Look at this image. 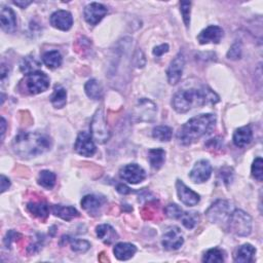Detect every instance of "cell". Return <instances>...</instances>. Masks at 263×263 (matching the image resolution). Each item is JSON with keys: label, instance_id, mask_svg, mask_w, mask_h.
I'll return each instance as SVG.
<instances>
[{"label": "cell", "instance_id": "1", "mask_svg": "<svg viewBox=\"0 0 263 263\" xmlns=\"http://www.w3.org/2000/svg\"><path fill=\"white\" fill-rule=\"evenodd\" d=\"M219 102V96L209 88L202 90L190 89L178 92L172 101L173 108L178 114H186L195 107L214 105Z\"/></svg>", "mask_w": 263, "mask_h": 263}, {"label": "cell", "instance_id": "2", "mask_svg": "<svg viewBox=\"0 0 263 263\" xmlns=\"http://www.w3.org/2000/svg\"><path fill=\"white\" fill-rule=\"evenodd\" d=\"M51 147V138L40 133H20L13 141L15 154L23 159H31L44 155L49 152Z\"/></svg>", "mask_w": 263, "mask_h": 263}, {"label": "cell", "instance_id": "3", "mask_svg": "<svg viewBox=\"0 0 263 263\" xmlns=\"http://www.w3.org/2000/svg\"><path fill=\"white\" fill-rule=\"evenodd\" d=\"M216 124V117L214 115L205 114L193 118L181 127L177 133V140L184 146L192 145L199 139L209 134Z\"/></svg>", "mask_w": 263, "mask_h": 263}, {"label": "cell", "instance_id": "4", "mask_svg": "<svg viewBox=\"0 0 263 263\" xmlns=\"http://www.w3.org/2000/svg\"><path fill=\"white\" fill-rule=\"evenodd\" d=\"M50 87V79L45 72L36 71L26 75L20 84V89L29 95H39Z\"/></svg>", "mask_w": 263, "mask_h": 263}, {"label": "cell", "instance_id": "5", "mask_svg": "<svg viewBox=\"0 0 263 263\" xmlns=\"http://www.w3.org/2000/svg\"><path fill=\"white\" fill-rule=\"evenodd\" d=\"M228 223L231 233L238 237H248L252 232V218L243 210L234 211Z\"/></svg>", "mask_w": 263, "mask_h": 263}, {"label": "cell", "instance_id": "6", "mask_svg": "<svg viewBox=\"0 0 263 263\" xmlns=\"http://www.w3.org/2000/svg\"><path fill=\"white\" fill-rule=\"evenodd\" d=\"M90 128H91L92 137L97 143L104 144L110 139L111 133L107 125V122L105 120V116L102 109L96 111V114L94 115L93 120L91 122Z\"/></svg>", "mask_w": 263, "mask_h": 263}, {"label": "cell", "instance_id": "7", "mask_svg": "<svg viewBox=\"0 0 263 263\" xmlns=\"http://www.w3.org/2000/svg\"><path fill=\"white\" fill-rule=\"evenodd\" d=\"M231 205L227 201L219 200L215 202L207 211L206 215L212 223H224L229 222L231 216Z\"/></svg>", "mask_w": 263, "mask_h": 263}, {"label": "cell", "instance_id": "8", "mask_svg": "<svg viewBox=\"0 0 263 263\" xmlns=\"http://www.w3.org/2000/svg\"><path fill=\"white\" fill-rule=\"evenodd\" d=\"M157 106L149 99L142 98L138 101L135 109V116L140 122H153L157 116Z\"/></svg>", "mask_w": 263, "mask_h": 263}, {"label": "cell", "instance_id": "9", "mask_svg": "<svg viewBox=\"0 0 263 263\" xmlns=\"http://www.w3.org/2000/svg\"><path fill=\"white\" fill-rule=\"evenodd\" d=\"M74 149L79 155L87 158L93 157L97 150L93 137L86 132H81L79 134L74 144Z\"/></svg>", "mask_w": 263, "mask_h": 263}, {"label": "cell", "instance_id": "10", "mask_svg": "<svg viewBox=\"0 0 263 263\" xmlns=\"http://www.w3.org/2000/svg\"><path fill=\"white\" fill-rule=\"evenodd\" d=\"M120 176L123 180L131 183L138 184L146 178L145 171L137 164H130L124 166L120 171Z\"/></svg>", "mask_w": 263, "mask_h": 263}, {"label": "cell", "instance_id": "11", "mask_svg": "<svg viewBox=\"0 0 263 263\" xmlns=\"http://www.w3.org/2000/svg\"><path fill=\"white\" fill-rule=\"evenodd\" d=\"M185 65V59L183 54L179 53L171 62L168 70H167V77H168V82L170 85H177L181 78L182 73Z\"/></svg>", "mask_w": 263, "mask_h": 263}, {"label": "cell", "instance_id": "12", "mask_svg": "<svg viewBox=\"0 0 263 263\" xmlns=\"http://www.w3.org/2000/svg\"><path fill=\"white\" fill-rule=\"evenodd\" d=\"M176 189H177V194L179 200L186 206L193 207L196 206L200 203V196L195 193L193 190H191L190 187H187L183 181L177 180L176 182Z\"/></svg>", "mask_w": 263, "mask_h": 263}, {"label": "cell", "instance_id": "13", "mask_svg": "<svg viewBox=\"0 0 263 263\" xmlns=\"http://www.w3.org/2000/svg\"><path fill=\"white\" fill-rule=\"evenodd\" d=\"M107 12H108V10L105 6H103L101 4L93 3L86 7L85 19L88 22V24H90L92 26H96L106 16Z\"/></svg>", "mask_w": 263, "mask_h": 263}, {"label": "cell", "instance_id": "14", "mask_svg": "<svg viewBox=\"0 0 263 263\" xmlns=\"http://www.w3.org/2000/svg\"><path fill=\"white\" fill-rule=\"evenodd\" d=\"M211 174H212L211 164L206 160H202L195 165L194 169L190 173V178L195 183H204L210 179Z\"/></svg>", "mask_w": 263, "mask_h": 263}, {"label": "cell", "instance_id": "15", "mask_svg": "<svg viewBox=\"0 0 263 263\" xmlns=\"http://www.w3.org/2000/svg\"><path fill=\"white\" fill-rule=\"evenodd\" d=\"M184 243V239L182 237V234L178 228H173L170 231H168L164 237H163V247L167 251H175L181 248V246Z\"/></svg>", "mask_w": 263, "mask_h": 263}, {"label": "cell", "instance_id": "16", "mask_svg": "<svg viewBox=\"0 0 263 263\" xmlns=\"http://www.w3.org/2000/svg\"><path fill=\"white\" fill-rule=\"evenodd\" d=\"M223 34V30L219 26H209L199 34L198 41L201 45L219 44Z\"/></svg>", "mask_w": 263, "mask_h": 263}, {"label": "cell", "instance_id": "17", "mask_svg": "<svg viewBox=\"0 0 263 263\" xmlns=\"http://www.w3.org/2000/svg\"><path fill=\"white\" fill-rule=\"evenodd\" d=\"M50 22L56 29L68 31L73 25V17L67 11H57L51 16Z\"/></svg>", "mask_w": 263, "mask_h": 263}, {"label": "cell", "instance_id": "18", "mask_svg": "<svg viewBox=\"0 0 263 263\" xmlns=\"http://www.w3.org/2000/svg\"><path fill=\"white\" fill-rule=\"evenodd\" d=\"M105 202L106 201L104 198L95 195H89L82 200V207L86 212L89 213V215L98 216L100 215L101 209Z\"/></svg>", "mask_w": 263, "mask_h": 263}, {"label": "cell", "instance_id": "19", "mask_svg": "<svg viewBox=\"0 0 263 263\" xmlns=\"http://www.w3.org/2000/svg\"><path fill=\"white\" fill-rule=\"evenodd\" d=\"M2 28L7 33H14L17 30V17L15 12L8 7H4L0 15Z\"/></svg>", "mask_w": 263, "mask_h": 263}, {"label": "cell", "instance_id": "20", "mask_svg": "<svg viewBox=\"0 0 263 263\" xmlns=\"http://www.w3.org/2000/svg\"><path fill=\"white\" fill-rule=\"evenodd\" d=\"M98 238L106 245H111L119 240V235L116 230L109 224H101L96 229Z\"/></svg>", "mask_w": 263, "mask_h": 263}, {"label": "cell", "instance_id": "21", "mask_svg": "<svg viewBox=\"0 0 263 263\" xmlns=\"http://www.w3.org/2000/svg\"><path fill=\"white\" fill-rule=\"evenodd\" d=\"M253 140V131L250 126H245L238 129L234 134V143L237 147L243 148L249 145Z\"/></svg>", "mask_w": 263, "mask_h": 263}, {"label": "cell", "instance_id": "22", "mask_svg": "<svg viewBox=\"0 0 263 263\" xmlns=\"http://www.w3.org/2000/svg\"><path fill=\"white\" fill-rule=\"evenodd\" d=\"M137 252V248L129 243H120L115 246L114 253L115 256L122 261L131 259Z\"/></svg>", "mask_w": 263, "mask_h": 263}, {"label": "cell", "instance_id": "23", "mask_svg": "<svg viewBox=\"0 0 263 263\" xmlns=\"http://www.w3.org/2000/svg\"><path fill=\"white\" fill-rule=\"evenodd\" d=\"M52 212L55 216L60 217L66 221H70L80 216V213L78 212V210L70 206L66 207V206H61V205H54L52 207Z\"/></svg>", "mask_w": 263, "mask_h": 263}, {"label": "cell", "instance_id": "24", "mask_svg": "<svg viewBox=\"0 0 263 263\" xmlns=\"http://www.w3.org/2000/svg\"><path fill=\"white\" fill-rule=\"evenodd\" d=\"M255 253L256 249L252 245L245 244L237 250L235 254V261L239 263H249L253 260Z\"/></svg>", "mask_w": 263, "mask_h": 263}, {"label": "cell", "instance_id": "25", "mask_svg": "<svg viewBox=\"0 0 263 263\" xmlns=\"http://www.w3.org/2000/svg\"><path fill=\"white\" fill-rule=\"evenodd\" d=\"M148 160L153 169L160 170L166 161V152L162 148L150 149L148 154Z\"/></svg>", "mask_w": 263, "mask_h": 263}, {"label": "cell", "instance_id": "26", "mask_svg": "<svg viewBox=\"0 0 263 263\" xmlns=\"http://www.w3.org/2000/svg\"><path fill=\"white\" fill-rule=\"evenodd\" d=\"M28 211L41 219H46L49 216L50 209L45 202H31L27 205Z\"/></svg>", "mask_w": 263, "mask_h": 263}, {"label": "cell", "instance_id": "27", "mask_svg": "<svg viewBox=\"0 0 263 263\" xmlns=\"http://www.w3.org/2000/svg\"><path fill=\"white\" fill-rule=\"evenodd\" d=\"M43 62L50 69H56L62 65L63 58L58 51H50V52H47L44 54Z\"/></svg>", "mask_w": 263, "mask_h": 263}, {"label": "cell", "instance_id": "28", "mask_svg": "<svg viewBox=\"0 0 263 263\" xmlns=\"http://www.w3.org/2000/svg\"><path fill=\"white\" fill-rule=\"evenodd\" d=\"M51 102L56 108H63L66 105L67 102V92L66 90L60 86L57 85L54 89V93L51 97Z\"/></svg>", "mask_w": 263, "mask_h": 263}, {"label": "cell", "instance_id": "29", "mask_svg": "<svg viewBox=\"0 0 263 263\" xmlns=\"http://www.w3.org/2000/svg\"><path fill=\"white\" fill-rule=\"evenodd\" d=\"M85 91L88 97L93 100H100L103 97L102 86L96 80L89 81L85 86Z\"/></svg>", "mask_w": 263, "mask_h": 263}, {"label": "cell", "instance_id": "30", "mask_svg": "<svg viewBox=\"0 0 263 263\" xmlns=\"http://www.w3.org/2000/svg\"><path fill=\"white\" fill-rule=\"evenodd\" d=\"M40 67H41L40 62L37 61L34 57H31V56L24 58L20 63V69L26 75L39 71Z\"/></svg>", "mask_w": 263, "mask_h": 263}, {"label": "cell", "instance_id": "31", "mask_svg": "<svg viewBox=\"0 0 263 263\" xmlns=\"http://www.w3.org/2000/svg\"><path fill=\"white\" fill-rule=\"evenodd\" d=\"M180 220L187 230H194L200 221V215L198 212H183Z\"/></svg>", "mask_w": 263, "mask_h": 263}, {"label": "cell", "instance_id": "32", "mask_svg": "<svg viewBox=\"0 0 263 263\" xmlns=\"http://www.w3.org/2000/svg\"><path fill=\"white\" fill-rule=\"evenodd\" d=\"M39 184L44 189L52 190L56 184V175L48 170L42 171L39 175Z\"/></svg>", "mask_w": 263, "mask_h": 263}, {"label": "cell", "instance_id": "33", "mask_svg": "<svg viewBox=\"0 0 263 263\" xmlns=\"http://www.w3.org/2000/svg\"><path fill=\"white\" fill-rule=\"evenodd\" d=\"M172 135H173V130L170 127H166V126L157 127L153 131L154 138L163 142L170 141L172 139Z\"/></svg>", "mask_w": 263, "mask_h": 263}, {"label": "cell", "instance_id": "34", "mask_svg": "<svg viewBox=\"0 0 263 263\" xmlns=\"http://www.w3.org/2000/svg\"><path fill=\"white\" fill-rule=\"evenodd\" d=\"M224 261V253L217 249H210L208 252L203 257V262H208V263H220Z\"/></svg>", "mask_w": 263, "mask_h": 263}, {"label": "cell", "instance_id": "35", "mask_svg": "<svg viewBox=\"0 0 263 263\" xmlns=\"http://www.w3.org/2000/svg\"><path fill=\"white\" fill-rule=\"evenodd\" d=\"M70 242V246L72 251H74L75 253H86L90 248H91V244L88 241L85 240H74V239H69Z\"/></svg>", "mask_w": 263, "mask_h": 263}, {"label": "cell", "instance_id": "36", "mask_svg": "<svg viewBox=\"0 0 263 263\" xmlns=\"http://www.w3.org/2000/svg\"><path fill=\"white\" fill-rule=\"evenodd\" d=\"M180 12L183 17V21L185 26L189 28L191 25V12H192V3L182 2L180 4Z\"/></svg>", "mask_w": 263, "mask_h": 263}, {"label": "cell", "instance_id": "37", "mask_svg": "<svg viewBox=\"0 0 263 263\" xmlns=\"http://www.w3.org/2000/svg\"><path fill=\"white\" fill-rule=\"evenodd\" d=\"M165 214L167 217H169L171 219H180L183 214V211L176 204H170L166 207Z\"/></svg>", "mask_w": 263, "mask_h": 263}, {"label": "cell", "instance_id": "38", "mask_svg": "<svg viewBox=\"0 0 263 263\" xmlns=\"http://www.w3.org/2000/svg\"><path fill=\"white\" fill-rule=\"evenodd\" d=\"M262 159L261 158H257L253 165H252V176L259 182L262 181V178H263V173H262Z\"/></svg>", "mask_w": 263, "mask_h": 263}, {"label": "cell", "instance_id": "39", "mask_svg": "<svg viewBox=\"0 0 263 263\" xmlns=\"http://www.w3.org/2000/svg\"><path fill=\"white\" fill-rule=\"evenodd\" d=\"M241 56H242V45L241 43H236L230 49L228 53V58L232 60H238L241 58Z\"/></svg>", "mask_w": 263, "mask_h": 263}, {"label": "cell", "instance_id": "40", "mask_svg": "<svg viewBox=\"0 0 263 263\" xmlns=\"http://www.w3.org/2000/svg\"><path fill=\"white\" fill-rule=\"evenodd\" d=\"M169 52V46L167 44L165 45H161L159 47H156L154 49V55L156 57H162L164 54L168 53Z\"/></svg>", "mask_w": 263, "mask_h": 263}, {"label": "cell", "instance_id": "41", "mask_svg": "<svg viewBox=\"0 0 263 263\" xmlns=\"http://www.w3.org/2000/svg\"><path fill=\"white\" fill-rule=\"evenodd\" d=\"M11 186V181L9 178H7L5 175H2V193L4 194L6 191H8Z\"/></svg>", "mask_w": 263, "mask_h": 263}, {"label": "cell", "instance_id": "42", "mask_svg": "<svg viewBox=\"0 0 263 263\" xmlns=\"http://www.w3.org/2000/svg\"><path fill=\"white\" fill-rule=\"evenodd\" d=\"M118 192L120 194H122V195H128V194H131L132 191L129 189L128 186H126L125 184H120L118 186Z\"/></svg>", "mask_w": 263, "mask_h": 263}, {"label": "cell", "instance_id": "43", "mask_svg": "<svg viewBox=\"0 0 263 263\" xmlns=\"http://www.w3.org/2000/svg\"><path fill=\"white\" fill-rule=\"evenodd\" d=\"M14 5L20 7L21 9H25L31 5V2H14Z\"/></svg>", "mask_w": 263, "mask_h": 263}, {"label": "cell", "instance_id": "44", "mask_svg": "<svg viewBox=\"0 0 263 263\" xmlns=\"http://www.w3.org/2000/svg\"><path fill=\"white\" fill-rule=\"evenodd\" d=\"M8 74H9V70H7V69H6V65L3 64V65H2V81H3V82H4L5 79L7 78Z\"/></svg>", "mask_w": 263, "mask_h": 263}, {"label": "cell", "instance_id": "45", "mask_svg": "<svg viewBox=\"0 0 263 263\" xmlns=\"http://www.w3.org/2000/svg\"><path fill=\"white\" fill-rule=\"evenodd\" d=\"M6 129H7V122H6V120L3 118V119H2V135H3V137L5 136Z\"/></svg>", "mask_w": 263, "mask_h": 263}]
</instances>
